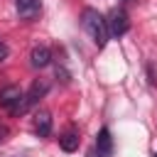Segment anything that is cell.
<instances>
[{
    "label": "cell",
    "instance_id": "obj_12",
    "mask_svg": "<svg viewBox=\"0 0 157 157\" xmlns=\"http://www.w3.org/2000/svg\"><path fill=\"white\" fill-rule=\"evenodd\" d=\"M155 157H157V155H155Z\"/></svg>",
    "mask_w": 157,
    "mask_h": 157
},
{
    "label": "cell",
    "instance_id": "obj_1",
    "mask_svg": "<svg viewBox=\"0 0 157 157\" xmlns=\"http://www.w3.org/2000/svg\"><path fill=\"white\" fill-rule=\"evenodd\" d=\"M81 25H83V29L88 32V37L93 39V44H96L98 49H103L105 42H108V37H110L103 15H101L98 10H93V7H86V10L81 12Z\"/></svg>",
    "mask_w": 157,
    "mask_h": 157
},
{
    "label": "cell",
    "instance_id": "obj_2",
    "mask_svg": "<svg viewBox=\"0 0 157 157\" xmlns=\"http://www.w3.org/2000/svg\"><path fill=\"white\" fill-rule=\"evenodd\" d=\"M47 91H49V83H47V81H34V83L29 86V91L22 93V98L17 101V105H15L10 113H12V115H22V113H27L32 105L39 103V98H42Z\"/></svg>",
    "mask_w": 157,
    "mask_h": 157
},
{
    "label": "cell",
    "instance_id": "obj_5",
    "mask_svg": "<svg viewBox=\"0 0 157 157\" xmlns=\"http://www.w3.org/2000/svg\"><path fill=\"white\" fill-rule=\"evenodd\" d=\"M22 88L20 86H5L2 91H0V105L2 108H7V110H12L15 105H17V101L22 98Z\"/></svg>",
    "mask_w": 157,
    "mask_h": 157
},
{
    "label": "cell",
    "instance_id": "obj_10",
    "mask_svg": "<svg viewBox=\"0 0 157 157\" xmlns=\"http://www.w3.org/2000/svg\"><path fill=\"white\" fill-rule=\"evenodd\" d=\"M7 54H10V49H7V44L0 39V61H5V59H7Z\"/></svg>",
    "mask_w": 157,
    "mask_h": 157
},
{
    "label": "cell",
    "instance_id": "obj_3",
    "mask_svg": "<svg viewBox=\"0 0 157 157\" xmlns=\"http://www.w3.org/2000/svg\"><path fill=\"white\" fill-rule=\"evenodd\" d=\"M105 27H108V34L110 37H123L130 27V20H128V12L125 10H113L105 20Z\"/></svg>",
    "mask_w": 157,
    "mask_h": 157
},
{
    "label": "cell",
    "instance_id": "obj_11",
    "mask_svg": "<svg viewBox=\"0 0 157 157\" xmlns=\"http://www.w3.org/2000/svg\"><path fill=\"white\" fill-rule=\"evenodd\" d=\"M7 132H10V130H7V125H5V123H0V142L7 137Z\"/></svg>",
    "mask_w": 157,
    "mask_h": 157
},
{
    "label": "cell",
    "instance_id": "obj_6",
    "mask_svg": "<svg viewBox=\"0 0 157 157\" xmlns=\"http://www.w3.org/2000/svg\"><path fill=\"white\" fill-rule=\"evenodd\" d=\"M34 132L39 137H47L52 132V115H49V110H39L34 115Z\"/></svg>",
    "mask_w": 157,
    "mask_h": 157
},
{
    "label": "cell",
    "instance_id": "obj_4",
    "mask_svg": "<svg viewBox=\"0 0 157 157\" xmlns=\"http://www.w3.org/2000/svg\"><path fill=\"white\" fill-rule=\"evenodd\" d=\"M15 7H17V15L22 20H34L42 12V0H17Z\"/></svg>",
    "mask_w": 157,
    "mask_h": 157
},
{
    "label": "cell",
    "instance_id": "obj_8",
    "mask_svg": "<svg viewBox=\"0 0 157 157\" xmlns=\"http://www.w3.org/2000/svg\"><path fill=\"white\" fill-rule=\"evenodd\" d=\"M96 150L101 152V155H110L113 152V137H110V130L108 128H101V132H98V137H96Z\"/></svg>",
    "mask_w": 157,
    "mask_h": 157
},
{
    "label": "cell",
    "instance_id": "obj_9",
    "mask_svg": "<svg viewBox=\"0 0 157 157\" xmlns=\"http://www.w3.org/2000/svg\"><path fill=\"white\" fill-rule=\"evenodd\" d=\"M78 142H81V137H78L76 130H66V132L59 137V145H61L64 152H76V150H78Z\"/></svg>",
    "mask_w": 157,
    "mask_h": 157
},
{
    "label": "cell",
    "instance_id": "obj_7",
    "mask_svg": "<svg viewBox=\"0 0 157 157\" xmlns=\"http://www.w3.org/2000/svg\"><path fill=\"white\" fill-rule=\"evenodd\" d=\"M29 61H32L34 69H44V66L52 61V52H49L47 47H34L32 54H29Z\"/></svg>",
    "mask_w": 157,
    "mask_h": 157
}]
</instances>
